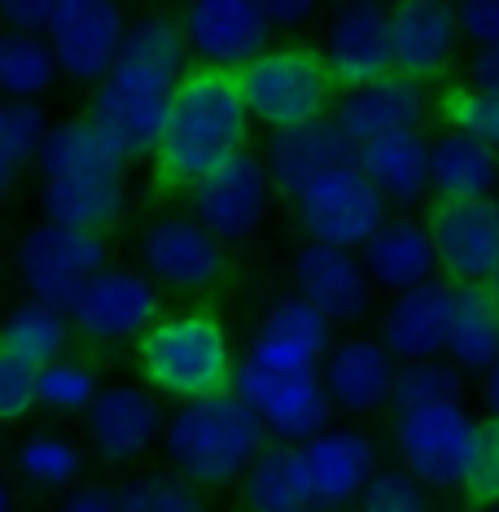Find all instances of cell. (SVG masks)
<instances>
[{
	"label": "cell",
	"instance_id": "6da1fadb",
	"mask_svg": "<svg viewBox=\"0 0 499 512\" xmlns=\"http://www.w3.org/2000/svg\"><path fill=\"white\" fill-rule=\"evenodd\" d=\"M250 114L241 101L237 75H219L193 66L171 92L167 132L154 154V176L162 189L189 193L211 171L250 149Z\"/></svg>",
	"mask_w": 499,
	"mask_h": 512
},
{
	"label": "cell",
	"instance_id": "7a4b0ae2",
	"mask_svg": "<svg viewBox=\"0 0 499 512\" xmlns=\"http://www.w3.org/2000/svg\"><path fill=\"white\" fill-rule=\"evenodd\" d=\"M263 447H268V429L232 390L171 407L167 434H162L167 469L193 482L197 491L237 486L250 464L263 456Z\"/></svg>",
	"mask_w": 499,
	"mask_h": 512
},
{
	"label": "cell",
	"instance_id": "3957f363",
	"mask_svg": "<svg viewBox=\"0 0 499 512\" xmlns=\"http://www.w3.org/2000/svg\"><path fill=\"white\" fill-rule=\"evenodd\" d=\"M136 364H141V381L162 403L180 407L232 390V372H237L241 359L219 311L184 307V311H167L141 337Z\"/></svg>",
	"mask_w": 499,
	"mask_h": 512
},
{
	"label": "cell",
	"instance_id": "277c9868",
	"mask_svg": "<svg viewBox=\"0 0 499 512\" xmlns=\"http://www.w3.org/2000/svg\"><path fill=\"white\" fill-rule=\"evenodd\" d=\"M237 88L250 123L268 127L272 136L333 119L342 97L320 49H311V44H272L237 75Z\"/></svg>",
	"mask_w": 499,
	"mask_h": 512
},
{
	"label": "cell",
	"instance_id": "5b68a950",
	"mask_svg": "<svg viewBox=\"0 0 499 512\" xmlns=\"http://www.w3.org/2000/svg\"><path fill=\"white\" fill-rule=\"evenodd\" d=\"M486 421L469 403L425 407V412L394 416L390 442L399 469L421 491H469V477L478 469Z\"/></svg>",
	"mask_w": 499,
	"mask_h": 512
},
{
	"label": "cell",
	"instance_id": "8992f818",
	"mask_svg": "<svg viewBox=\"0 0 499 512\" xmlns=\"http://www.w3.org/2000/svg\"><path fill=\"white\" fill-rule=\"evenodd\" d=\"M110 267V241L97 232H75L62 224H31L14 246V276L22 298L53 311H71L75 298Z\"/></svg>",
	"mask_w": 499,
	"mask_h": 512
},
{
	"label": "cell",
	"instance_id": "52a82bcc",
	"mask_svg": "<svg viewBox=\"0 0 499 512\" xmlns=\"http://www.w3.org/2000/svg\"><path fill=\"white\" fill-rule=\"evenodd\" d=\"M232 394L263 421L268 442H281V447H303L324 429H333V416H338L324 394L320 372H276L250 364L246 355L232 372Z\"/></svg>",
	"mask_w": 499,
	"mask_h": 512
},
{
	"label": "cell",
	"instance_id": "ba28073f",
	"mask_svg": "<svg viewBox=\"0 0 499 512\" xmlns=\"http://www.w3.org/2000/svg\"><path fill=\"white\" fill-rule=\"evenodd\" d=\"M167 416V403L145 381H110L84 416V447L110 469H136L162 451Z\"/></svg>",
	"mask_w": 499,
	"mask_h": 512
},
{
	"label": "cell",
	"instance_id": "9c48e42d",
	"mask_svg": "<svg viewBox=\"0 0 499 512\" xmlns=\"http://www.w3.org/2000/svg\"><path fill=\"white\" fill-rule=\"evenodd\" d=\"M66 316H71L75 337L88 346H141V337L167 311H162V289L149 281L141 267L110 263L75 298V307Z\"/></svg>",
	"mask_w": 499,
	"mask_h": 512
},
{
	"label": "cell",
	"instance_id": "30bf717a",
	"mask_svg": "<svg viewBox=\"0 0 499 512\" xmlns=\"http://www.w3.org/2000/svg\"><path fill=\"white\" fill-rule=\"evenodd\" d=\"M136 267L162 294H211L228 276V250L189 215H158L136 232Z\"/></svg>",
	"mask_w": 499,
	"mask_h": 512
},
{
	"label": "cell",
	"instance_id": "8fae6325",
	"mask_svg": "<svg viewBox=\"0 0 499 512\" xmlns=\"http://www.w3.org/2000/svg\"><path fill=\"white\" fill-rule=\"evenodd\" d=\"M294 219L311 246L359 254L377 237V228L390 219V206L381 202V193L368 184L359 162H351V167H338L324 180L311 184L294 202Z\"/></svg>",
	"mask_w": 499,
	"mask_h": 512
},
{
	"label": "cell",
	"instance_id": "7c38bea8",
	"mask_svg": "<svg viewBox=\"0 0 499 512\" xmlns=\"http://www.w3.org/2000/svg\"><path fill=\"white\" fill-rule=\"evenodd\" d=\"M272 202H276V189L268 180V167H263V154H254V149L224 162L219 171H211L202 184H193L184 193L189 219L202 224L224 250L250 241L254 232L268 224Z\"/></svg>",
	"mask_w": 499,
	"mask_h": 512
},
{
	"label": "cell",
	"instance_id": "4fadbf2b",
	"mask_svg": "<svg viewBox=\"0 0 499 512\" xmlns=\"http://www.w3.org/2000/svg\"><path fill=\"white\" fill-rule=\"evenodd\" d=\"M132 18L114 0H53V22L44 31L66 84L97 88L119 66Z\"/></svg>",
	"mask_w": 499,
	"mask_h": 512
},
{
	"label": "cell",
	"instance_id": "5bb4252c",
	"mask_svg": "<svg viewBox=\"0 0 499 512\" xmlns=\"http://www.w3.org/2000/svg\"><path fill=\"white\" fill-rule=\"evenodd\" d=\"M171 92L176 88L154 84V79L114 66V71L88 92L84 119L92 127H101L114 141V149L127 158V167H132V162H145L158 154L162 132H167V114H171Z\"/></svg>",
	"mask_w": 499,
	"mask_h": 512
},
{
	"label": "cell",
	"instance_id": "9a60e30c",
	"mask_svg": "<svg viewBox=\"0 0 499 512\" xmlns=\"http://www.w3.org/2000/svg\"><path fill=\"white\" fill-rule=\"evenodd\" d=\"M180 27L193 66L219 75H241L276 36L259 0H197L180 14Z\"/></svg>",
	"mask_w": 499,
	"mask_h": 512
},
{
	"label": "cell",
	"instance_id": "2e32d148",
	"mask_svg": "<svg viewBox=\"0 0 499 512\" xmlns=\"http://www.w3.org/2000/svg\"><path fill=\"white\" fill-rule=\"evenodd\" d=\"M307 482V504L320 512H346L359 508L368 482L381 473V447L368 429L359 425H333L298 447Z\"/></svg>",
	"mask_w": 499,
	"mask_h": 512
},
{
	"label": "cell",
	"instance_id": "e0dca14e",
	"mask_svg": "<svg viewBox=\"0 0 499 512\" xmlns=\"http://www.w3.org/2000/svg\"><path fill=\"white\" fill-rule=\"evenodd\" d=\"M447 285H486L499 272V197L486 202H434L425 215Z\"/></svg>",
	"mask_w": 499,
	"mask_h": 512
},
{
	"label": "cell",
	"instance_id": "ac0fdd59",
	"mask_svg": "<svg viewBox=\"0 0 499 512\" xmlns=\"http://www.w3.org/2000/svg\"><path fill=\"white\" fill-rule=\"evenodd\" d=\"M320 57L338 92L377 84L394 71L390 9L381 5H338L320 27Z\"/></svg>",
	"mask_w": 499,
	"mask_h": 512
},
{
	"label": "cell",
	"instance_id": "d6986e66",
	"mask_svg": "<svg viewBox=\"0 0 499 512\" xmlns=\"http://www.w3.org/2000/svg\"><path fill=\"white\" fill-rule=\"evenodd\" d=\"M294 294L316 307L333 329H351L373 316V298L377 289L368 281L364 263L351 250H329V246H298L294 267H289Z\"/></svg>",
	"mask_w": 499,
	"mask_h": 512
},
{
	"label": "cell",
	"instance_id": "ffe728a7",
	"mask_svg": "<svg viewBox=\"0 0 499 512\" xmlns=\"http://www.w3.org/2000/svg\"><path fill=\"white\" fill-rule=\"evenodd\" d=\"M333 342H338L333 324L316 307H307L298 294H285L263 307V316L246 342V359L276 372H320Z\"/></svg>",
	"mask_w": 499,
	"mask_h": 512
},
{
	"label": "cell",
	"instance_id": "44dd1931",
	"mask_svg": "<svg viewBox=\"0 0 499 512\" xmlns=\"http://www.w3.org/2000/svg\"><path fill=\"white\" fill-rule=\"evenodd\" d=\"M394 377H399V364L386 355V346H381L377 337H364V333L338 337L329 359L320 364V381H324V394H329L333 412L355 416V421L390 412Z\"/></svg>",
	"mask_w": 499,
	"mask_h": 512
},
{
	"label": "cell",
	"instance_id": "7402d4cb",
	"mask_svg": "<svg viewBox=\"0 0 499 512\" xmlns=\"http://www.w3.org/2000/svg\"><path fill=\"white\" fill-rule=\"evenodd\" d=\"M456 316V285L429 281L412 294H399L386 302L377 320V342L386 346L394 364H425V359L447 355V333Z\"/></svg>",
	"mask_w": 499,
	"mask_h": 512
},
{
	"label": "cell",
	"instance_id": "603a6c76",
	"mask_svg": "<svg viewBox=\"0 0 499 512\" xmlns=\"http://www.w3.org/2000/svg\"><path fill=\"white\" fill-rule=\"evenodd\" d=\"M460 18L451 5L438 0H403L390 9V44H394V71L434 84L456 66L460 53Z\"/></svg>",
	"mask_w": 499,
	"mask_h": 512
},
{
	"label": "cell",
	"instance_id": "cb8c5ba5",
	"mask_svg": "<svg viewBox=\"0 0 499 512\" xmlns=\"http://www.w3.org/2000/svg\"><path fill=\"white\" fill-rule=\"evenodd\" d=\"M355 158H359V145L342 132L338 119H320L311 127H298V132H281L263 149L268 180L276 197H285V202H298L316 180H324L338 167H351Z\"/></svg>",
	"mask_w": 499,
	"mask_h": 512
},
{
	"label": "cell",
	"instance_id": "d4e9b609",
	"mask_svg": "<svg viewBox=\"0 0 499 512\" xmlns=\"http://www.w3.org/2000/svg\"><path fill=\"white\" fill-rule=\"evenodd\" d=\"M434 114V92L429 84H416V79L390 71L377 84H364L355 92H342L333 119L342 123V132L351 136L355 145L381 141V136L394 132H416L425 127V119Z\"/></svg>",
	"mask_w": 499,
	"mask_h": 512
},
{
	"label": "cell",
	"instance_id": "484cf974",
	"mask_svg": "<svg viewBox=\"0 0 499 512\" xmlns=\"http://www.w3.org/2000/svg\"><path fill=\"white\" fill-rule=\"evenodd\" d=\"M355 162L368 176V184L381 193V202L399 215L416 211L421 202L434 197V136L425 127L359 145Z\"/></svg>",
	"mask_w": 499,
	"mask_h": 512
},
{
	"label": "cell",
	"instance_id": "4316f807",
	"mask_svg": "<svg viewBox=\"0 0 499 512\" xmlns=\"http://www.w3.org/2000/svg\"><path fill=\"white\" fill-rule=\"evenodd\" d=\"M359 263H364L377 294H390V298L438 281L434 237H429L425 219H416V215H390L377 228V237L359 250Z\"/></svg>",
	"mask_w": 499,
	"mask_h": 512
},
{
	"label": "cell",
	"instance_id": "83f0119b",
	"mask_svg": "<svg viewBox=\"0 0 499 512\" xmlns=\"http://www.w3.org/2000/svg\"><path fill=\"white\" fill-rule=\"evenodd\" d=\"M36 171L40 180H127V158L101 127H92L88 119H66L49 127Z\"/></svg>",
	"mask_w": 499,
	"mask_h": 512
},
{
	"label": "cell",
	"instance_id": "f1b7e54d",
	"mask_svg": "<svg viewBox=\"0 0 499 512\" xmlns=\"http://www.w3.org/2000/svg\"><path fill=\"white\" fill-rule=\"evenodd\" d=\"M88 447L84 438L66 434V429H31L14 442L9 464H14V482L40 495H66L79 482H88Z\"/></svg>",
	"mask_w": 499,
	"mask_h": 512
},
{
	"label": "cell",
	"instance_id": "f546056e",
	"mask_svg": "<svg viewBox=\"0 0 499 512\" xmlns=\"http://www.w3.org/2000/svg\"><path fill=\"white\" fill-rule=\"evenodd\" d=\"M499 197V154L473 132L443 127L434 136V202Z\"/></svg>",
	"mask_w": 499,
	"mask_h": 512
},
{
	"label": "cell",
	"instance_id": "4dcf8cb0",
	"mask_svg": "<svg viewBox=\"0 0 499 512\" xmlns=\"http://www.w3.org/2000/svg\"><path fill=\"white\" fill-rule=\"evenodd\" d=\"M44 224L106 237L127 215V180H40Z\"/></svg>",
	"mask_w": 499,
	"mask_h": 512
},
{
	"label": "cell",
	"instance_id": "1f68e13d",
	"mask_svg": "<svg viewBox=\"0 0 499 512\" xmlns=\"http://www.w3.org/2000/svg\"><path fill=\"white\" fill-rule=\"evenodd\" d=\"M75 346V329L66 311H53L44 302L18 298L0 316V351L22 359L27 368H49L57 359H66Z\"/></svg>",
	"mask_w": 499,
	"mask_h": 512
},
{
	"label": "cell",
	"instance_id": "d6a6232c",
	"mask_svg": "<svg viewBox=\"0 0 499 512\" xmlns=\"http://www.w3.org/2000/svg\"><path fill=\"white\" fill-rule=\"evenodd\" d=\"M119 66L123 71H136L154 84H167V88H180V79L193 71V57H189V44H184V27L176 14H141L132 18L127 27V40H123V53H119Z\"/></svg>",
	"mask_w": 499,
	"mask_h": 512
},
{
	"label": "cell",
	"instance_id": "836d02e7",
	"mask_svg": "<svg viewBox=\"0 0 499 512\" xmlns=\"http://www.w3.org/2000/svg\"><path fill=\"white\" fill-rule=\"evenodd\" d=\"M447 364L464 377H486L499 359V307L486 294V285L456 289V316L447 333Z\"/></svg>",
	"mask_w": 499,
	"mask_h": 512
},
{
	"label": "cell",
	"instance_id": "e575fe53",
	"mask_svg": "<svg viewBox=\"0 0 499 512\" xmlns=\"http://www.w3.org/2000/svg\"><path fill=\"white\" fill-rule=\"evenodd\" d=\"M241 512H298L307 504V482L303 464H298V447H281L268 442L263 456L250 464L246 477L237 482Z\"/></svg>",
	"mask_w": 499,
	"mask_h": 512
},
{
	"label": "cell",
	"instance_id": "d590c367",
	"mask_svg": "<svg viewBox=\"0 0 499 512\" xmlns=\"http://www.w3.org/2000/svg\"><path fill=\"white\" fill-rule=\"evenodd\" d=\"M57 57L44 36L0 31V101H40L57 88Z\"/></svg>",
	"mask_w": 499,
	"mask_h": 512
},
{
	"label": "cell",
	"instance_id": "8d00e7d4",
	"mask_svg": "<svg viewBox=\"0 0 499 512\" xmlns=\"http://www.w3.org/2000/svg\"><path fill=\"white\" fill-rule=\"evenodd\" d=\"M101 390H106L101 386V372L92 368L84 355H66L36 372L40 412H49V416H79V421H84Z\"/></svg>",
	"mask_w": 499,
	"mask_h": 512
},
{
	"label": "cell",
	"instance_id": "74e56055",
	"mask_svg": "<svg viewBox=\"0 0 499 512\" xmlns=\"http://www.w3.org/2000/svg\"><path fill=\"white\" fill-rule=\"evenodd\" d=\"M464 372H456L447 359H425V364H403L394 377V416L408 412H425V407H447V403H464Z\"/></svg>",
	"mask_w": 499,
	"mask_h": 512
},
{
	"label": "cell",
	"instance_id": "f35d334b",
	"mask_svg": "<svg viewBox=\"0 0 499 512\" xmlns=\"http://www.w3.org/2000/svg\"><path fill=\"white\" fill-rule=\"evenodd\" d=\"M119 504L123 512H211L206 491L184 482L171 469L154 473H132L119 482Z\"/></svg>",
	"mask_w": 499,
	"mask_h": 512
},
{
	"label": "cell",
	"instance_id": "ab89813d",
	"mask_svg": "<svg viewBox=\"0 0 499 512\" xmlns=\"http://www.w3.org/2000/svg\"><path fill=\"white\" fill-rule=\"evenodd\" d=\"M49 127V114L36 101H0V167H9L14 176L31 167L49 141Z\"/></svg>",
	"mask_w": 499,
	"mask_h": 512
},
{
	"label": "cell",
	"instance_id": "60d3db41",
	"mask_svg": "<svg viewBox=\"0 0 499 512\" xmlns=\"http://www.w3.org/2000/svg\"><path fill=\"white\" fill-rule=\"evenodd\" d=\"M443 127H460V132H473L478 141H486L499 154V97H486V92L473 88H456L443 97Z\"/></svg>",
	"mask_w": 499,
	"mask_h": 512
},
{
	"label": "cell",
	"instance_id": "b9f144b4",
	"mask_svg": "<svg viewBox=\"0 0 499 512\" xmlns=\"http://www.w3.org/2000/svg\"><path fill=\"white\" fill-rule=\"evenodd\" d=\"M36 412H40L36 368H27L22 359L0 351V429L27 425Z\"/></svg>",
	"mask_w": 499,
	"mask_h": 512
},
{
	"label": "cell",
	"instance_id": "7bdbcfd3",
	"mask_svg": "<svg viewBox=\"0 0 499 512\" xmlns=\"http://www.w3.org/2000/svg\"><path fill=\"white\" fill-rule=\"evenodd\" d=\"M359 512H434V504L403 469H381L359 499Z\"/></svg>",
	"mask_w": 499,
	"mask_h": 512
},
{
	"label": "cell",
	"instance_id": "ee69618b",
	"mask_svg": "<svg viewBox=\"0 0 499 512\" xmlns=\"http://www.w3.org/2000/svg\"><path fill=\"white\" fill-rule=\"evenodd\" d=\"M473 504L495 508L499 504V421H486L482 429V451H478V469L469 477V491Z\"/></svg>",
	"mask_w": 499,
	"mask_h": 512
},
{
	"label": "cell",
	"instance_id": "f6af8a7d",
	"mask_svg": "<svg viewBox=\"0 0 499 512\" xmlns=\"http://www.w3.org/2000/svg\"><path fill=\"white\" fill-rule=\"evenodd\" d=\"M460 36L473 40L478 49H499V0H469L456 9Z\"/></svg>",
	"mask_w": 499,
	"mask_h": 512
},
{
	"label": "cell",
	"instance_id": "bcb514c9",
	"mask_svg": "<svg viewBox=\"0 0 499 512\" xmlns=\"http://www.w3.org/2000/svg\"><path fill=\"white\" fill-rule=\"evenodd\" d=\"M53 22V0H5L0 5V31L14 36H44Z\"/></svg>",
	"mask_w": 499,
	"mask_h": 512
},
{
	"label": "cell",
	"instance_id": "7dc6e473",
	"mask_svg": "<svg viewBox=\"0 0 499 512\" xmlns=\"http://www.w3.org/2000/svg\"><path fill=\"white\" fill-rule=\"evenodd\" d=\"M53 512H123L119 504V482H79L75 491L57 495Z\"/></svg>",
	"mask_w": 499,
	"mask_h": 512
},
{
	"label": "cell",
	"instance_id": "c3c4849f",
	"mask_svg": "<svg viewBox=\"0 0 499 512\" xmlns=\"http://www.w3.org/2000/svg\"><path fill=\"white\" fill-rule=\"evenodd\" d=\"M263 14H268L272 31H298L316 18V5L311 0H259Z\"/></svg>",
	"mask_w": 499,
	"mask_h": 512
},
{
	"label": "cell",
	"instance_id": "681fc988",
	"mask_svg": "<svg viewBox=\"0 0 499 512\" xmlns=\"http://www.w3.org/2000/svg\"><path fill=\"white\" fill-rule=\"evenodd\" d=\"M473 92H486V97H499V49H478L469 57V84Z\"/></svg>",
	"mask_w": 499,
	"mask_h": 512
},
{
	"label": "cell",
	"instance_id": "f907efd6",
	"mask_svg": "<svg viewBox=\"0 0 499 512\" xmlns=\"http://www.w3.org/2000/svg\"><path fill=\"white\" fill-rule=\"evenodd\" d=\"M478 394H482V421H499V359H495V368L482 377Z\"/></svg>",
	"mask_w": 499,
	"mask_h": 512
},
{
	"label": "cell",
	"instance_id": "816d5d0a",
	"mask_svg": "<svg viewBox=\"0 0 499 512\" xmlns=\"http://www.w3.org/2000/svg\"><path fill=\"white\" fill-rule=\"evenodd\" d=\"M0 512H14V486H9V477H0Z\"/></svg>",
	"mask_w": 499,
	"mask_h": 512
},
{
	"label": "cell",
	"instance_id": "f5cc1de1",
	"mask_svg": "<svg viewBox=\"0 0 499 512\" xmlns=\"http://www.w3.org/2000/svg\"><path fill=\"white\" fill-rule=\"evenodd\" d=\"M9 189H14V171H9V167H0V202H5V197H9Z\"/></svg>",
	"mask_w": 499,
	"mask_h": 512
},
{
	"label": "cell",
	"instance_id": "db71d44e",
	"mask_svg": "<svg viewBox=\"0 0 499 512\" xmlns=\"http://www.w3.org/2000/svg\"><path fill=\"white\" fill-rule=\"evenodd\" d=\"M486 294H491V302H495V307H499V272L491 276V281H486Z\"/></svg>",
	"mask_w": 499,
	"mask_h": 512
},
{
	"label": "cell",
	"instance_id": "11a10c76",
	"mask_svg": "<svg viewBox=\"0 0 499 512\" xmlns=\"http://www.w3.org/2000/svg\"><path fill=\"white\" fill-rule=\"evenodd\" d=\"M298 512H320V508H298Z\"/></svg>",
	"mask_w": 499,
	"mask_h": 512
},
{
	"label": "cell",
	"instance_id": "9f6ffc18",
	"mask_svg": "<svg viewBox=\"0 0 499 512\" xmlns=\"http://www.w3.org/2000/svg\"><path fill=\"white\" fill-rule=\"evenodd\" d=\"M482 512H499V504H495V508H482Z\"/></svg>",
	"mask_w": 499,
	"mask_h": 512
}]
</instances>
